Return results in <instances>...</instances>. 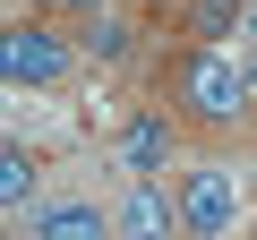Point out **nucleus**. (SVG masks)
<instances>
[{
    "instance_id": "1",
    "label": "nucleus",
    "mask_w": 257,
    "mask_h": 240,
    "mask_svg": "<svg viewBox=\"0 0 257 240\" xmlns=\"http://www.w3.org/2000/svg\"><path fill=\"white\" fill-rule=\"evenodd\" d=\"M155 103L180 120L197 146H248L257 138V86L240 69V52H206V43H172Z\"/></svg>"
},
{
    "instance_id": "2",
    "label": "nucleus",
    "mask_w": 257,
    "mask_h": 240,
    "mask_svg": "<svg viewBox=\"0 0 257 240\" xmlns=\"http://www.w3.org/2000/svg\"><path fill=\"white\" fill-rule=\"evenodd\" d=\"M69 69H77V35L60 26V18H18L9 35H0V77H9L18 94L35 86H69Z\"/></svg>"
},
{
    "instance_id": "3",
    "label": "nucleus",
    "mask_w": 257,
    "mask_h": 240,
    "mask_svg": "<svg viewBox=\"0 0 257 240\" xmlns=\"http://www.w3.org/2000/svg\"><path fill=\"white\" fill-rule=\"evenodd\" d=\"M172 189H180V223H189V240H240L248 197H240L231 163H189Z\"/></svg>"
},
{
    "instance_id": "4",
    "label": "nucleus",
    "mask_w": 257,
    "mask_h": 240,
    "mask_svg": "<svg viewBox=\"0 0 257 240\" xmlns=\"http://www.w3.org/2000/svg\"><path fill=\"white\" fill-rule=\"evenodd\" d=\"M180 120L163 111V103H138L120 120V138H111V163H120V180H163L172 172V155H180Z\"/></svg>"
},
{
    "instance_id": "5",
    "label": "nucleus",
    "mask_w": 257,
    "mask_h": 240,
    "mask_svg": "<svg viewBox=\"0 0 257 240\" xmlns=\"http://www.w3.org/2000/svg\"><path fill=\"white\" fill-rule=\"evenodd\" d=\"M111 240H189L180 189H163V180H120V189H111Z\"/></svg>"
},
{
    "instance_id": "6",
    "label": "nucleus",
    "mask_w": 257,
    "mask_h": 240,
    "mask_svg": "<svg viewBox=\"0 0 257 240\" xmlns=\"http://www.w3.org/2000/svg\"><path fill=\"white\" fill-rule=\"evenodd\" d=\"M18 231L26 240H111V206H94V189H69V197L35 206Z\"/></svg>"
},
{
    "instance_id": "7",
    "label": "nucleus",
    "mask_w": 257,
    "mask_h": 240,
    "mask_svg": "<svg viewBox=\"0 0 257 240\" xmlns=\"http://www.w3.org/2000/svg\"><path fill=\"white\" fill-rule=\"evenodd\" d=\"M138 9H103L94 26H77V60H94V69H128L138 60Z\"/></svg>"
},
{
    "instance_id": "8",
    "label": "nucleus",
    "mask_w": 257,
    "mask_h": 240,
    "mask_svg": "<svg viewBox=\"0 0 257 240\" xmlns=\"http://www.w3.org/2000/svg\"><path fill=\"white\" fill-rule=\"evenodd\" d=\"M35 189H43V155L26 138H9V146H0V206H9V223L35 214Z\"/></svg>"
},
{
    "instance_id": "9",
    "label": "nucleus",
    "mask_w": 257,
    "mask_h": 240,
    "mask_svg": "<svg viewBox=\"0 0 257 240\" xmlns=\"http://www.w3.org/2000/svg\"><path fill=\"white\" fill-rule=\"evenodd\" d=\"M180 43H206V52H231V35H240V9H223V0H180Z\"/></svg>"
},
{
    "instance_id": "10",
    "label": "nucleus",
    "mask_w": 257,
    "mask_h": 240,
    "mask_svg": "<svg viewBox=\"0 0 257 240\" xmlns=\"http://www.w3.org/2000/svg\"><path fill=\"white\" fill-rule=\"evenodd\" d=\"M103 9H120V0H60V9H52V18H60V26H69V35H77V26H94V18H103Z\"/></svg>"
},
{
    "instance_id": "11",
    "label": "nucleus",
    "mask_w": 257,
    "mask_h": 240,
    "mask_svg": "<svg viewBox=\"0 0 257 240\" xmlns=\"http://www.w3.org/2000/svg\"><path fill=\"white\" fill-rule=\"evenodd\" d=\"M120 9H138L146 26H163V18H180V0H120Z\"/></svg>"
},
{
    "instance_id": "12",
    "label": "nucleus",
    "mask_w": 257,
    "mask_h": 240,
    "mask_svg": "<svg viewBox=\"0 0 257 240\" xmlns=\"http://www.w3.org/2000/svg\"><path fill=\"white\" fill-rule=\"evenodd\" d=\"M240 43H257V0H248V9H240Z\"/></svg>"
},
{
    "instance_id": "13",
    "label": "nucleus",
    "mask_w": 257,
    "mask_h": 240,
    "mask_svg": "<svg viewBox=\"0 0 257 240\" xmlns=\"http://www.w3.org/2000/svg\"><path fill=\"white\" fill-rule=\"evenodd\" d=\"M18 9H26V18H52V9H60V0H18Z\"/></svg>"
},
{
    "instance_id": "14",
    "label": "nucleus",
    "mask_w": 257,
    "mask_h": 240,
    "mask_svg": "<svg viewBox=\"0 0 257 240\" xmlns=\"http://www.w3.org/2000/svg\"><path fill=\"white\" fill-rule=\"evenodd\" d=\"M240 69H248V86H257V43H240Z\"/></svg>"
},
{
    "instance_id": "15",
    "label": "nucleus",
    "mask_w": 257,
    "mask_h": 240,
    "mask_svg": "<svg viewBox=\"0 0 257 240\" xmlns=\"http://www.w3.org/2000/svg\"><path fill=\"white\" fill-rule=\"evenodd\" d=\"M223 9H248V0H223Z\"/></svg>"
}]
</instances>
